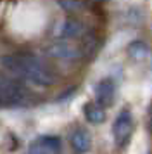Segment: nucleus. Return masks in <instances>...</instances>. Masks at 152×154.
Here are the masks:
<instances>
[{
	"instance_id": "f257e3e1",
	"label": "nucleus",
	"mask_w": 152,
	"mask_h": 154,
	"mask_svg": "<svg viewBox=\"0 0 152 154\" xmlns=\"http://www.w3.org/2000/svg\"><path fill=\"white\" fill-rule=\"evenodd\" d=\"M2 64L9 71L23 78H28L29 82L38 85H50L54 82V73L45 63H41L38 57L28 56V54H16V56L2 57Z\"/></svg>"
},
{
	"instance_id": "f03ea898",
	"label": "nucleus",
	"mask_w": 152,
	"mask_h": 154,
	"mask_svg": "<svg viewBox=\"0 0 152 154\" xmlns=\"http://www.w3.org/2000/svg\"><path fill=\"white\" fill-rule=\"evenodd\" d=\"M26 99L24 87L11 78L0 76V104H19Z\"/></svg>"
},
{
	"instance_id": "7ed1b4c3",
	"label": "nucleus",
	"mask_w": 152,
	"mask_h": 154,
	"mask_svg": "<svg viewBox=\"0 0 152 154\" xmlns=\"http://www.w3.org/2000/svg\"><path fill=\"white\" fill-rule=\"evenodd\" d=\"M112 133L119 147H124L128 144L131 133H133V116L128 109H123L117 114V118L112 123Z\"/></svg>"
},
{
	"instance_id": "20e7f679",
	"label": "nucleus",
	"mask_w": 152,
	"mask_h": 154,
	"mask_svg": "<svg viewBox=\"0 0 152 154\" xmlns=\"http://www.w3.org/2000/svg\"><path fill=\"white\" fill-rule=\"evenodd\" d=\"M61 152V139L54 135H41L35 139L29 147L28 154H59Z\"/></svg>"
},
{
	"instance_id": "39448f33",
	"label": "nucleus",
	"mask_w": 152,
	"mask_h": 154,
	"mask_svg": "<svg viewBox=\"0 0 152 154\" xmlns=\"http://www.w3.org/2000/svg\"><path fill=\"white\" fill-rule=\"evenodd\" d=\"M116 95V85L112 80H102L95 87V100L99 106H111Z\"/></svg>"
},
{
	"instance_id": "423d86ee",
	"label": "nucleus",
	"mask_w": 152,
	"mask_h": 154,
	"mask_svg": "<svg viewBox=\"0 0 152 154\" xmlns=\"http://www.w3.org/2000/svg\"><path fill=\"white\" fill-rule=\"evenodd\" d=\"M71 147L78 154L88 152L90 147H92V137H90V133L87 130H83V128L74 130L73 135H71Z\"/></svg>"
},
{
	"instance_id": "0eeeda50",
	"label": "nucleus",
	"mask_w": 152,
	"mask_h": 154,
	"mask_svg": "<svg viewBox=\"0 0 152 154\" xmlns=\"http://www.w3.org/2000/svg\"><path fill=\"white\" fill-rule=\"evenodd\" d=\"M83 112H85L87 121L92 123V125H100V123H104V119H105V112H104L102 106H99L97 102H88V104H85Z\"/></svg>"
}]
</instances>
